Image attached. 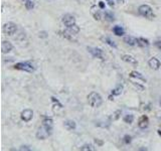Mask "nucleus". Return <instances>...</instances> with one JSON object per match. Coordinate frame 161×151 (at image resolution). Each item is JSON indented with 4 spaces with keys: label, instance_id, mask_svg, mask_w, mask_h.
<instances>
[{
    "label": "nucleus",
    "instance_id": "f257e3e1",
    "mask_svg": "<svg viewBox=\"0 0 161 151\" xmlns=\"http://www.w3.org/2000/svg\"><path fill=\"white\" fill-rule=\"evenodd\" d=\"M88 101L89 104L91 105V107L93 108H98L102 105L103 103V99H102L101 95L99 93H96V92H92L88 96Z\"/></svg>",
    "mask_w": 161,
    "mask_h": 151
},
{
    "label": "nucleus",
    "instance_id": "f03ea898",
    "mask_svg": "<svg viewBox=\"0 0 161 151\" xmlns=\"http://www.w3.org/2000/svg\"><path fill=\"white\" fill-rule=\"evenodd\" d=\"M14 69L18 71H23V72L27 73H33L35 71V67L31 62H23V63H18L14 66Z\"/></svg>",
    "mask_w": 161,
    "mask_h": 151
},
{
    "label": "nucleus",
    "instance_id": "7ed1b4c3",
    "mask_svg": "<svg viewBox=\"0 0 161 151\" xmlns=\"http://www.w3.org/2000/svg\"><path fill=\"white\" fill-rule=\"evenodd\" d=\"M138 11H139L140 15H142L143 17L148 18V19H152V18L154 17V14H153V11H152V8L150 7L149 5H146V4L141 5L139 7V9H138Z\"/></svg>",
    "mask_w": 161,
    "mask_h": 151
},
{
    "label": "nucleus",
    "instance_id": "20e7f679",
    "mask_svg": "<svg viewBox=\"0 0 161 151\" xmlns=\"http://www.w3.org/2000/svg\"><path fill=\"white\" fill-rule=\"evenodd\" d=\"M17 30V25L13 22H7L3 25V32L7 35H13Z\"/></svg>",
    "mask_w": 161,
    "mask_h": 151
},
{
    "label": "nucleus",
    "instance_id": "39448f33",
    "mask_svg": "<svg viewBox=\"0 0 161 151\" xmlns=\"http://www.w3.org/2000/svg\"><path fill=\"white\" fill-rule=\"evenodd\" d=\"M89 52L94 56V58H100V60H104V52L99 48H88Z\"/></svg>",
    "mask_w": 161,
    "mask_h": 151
},
{
    "label": "nucleus",
    "instance_id": "423d86ee",
    "mask_svg": "<svg viewBox=\"0 0 161 151\" xmlns=\"http://www.w3.org/2000/svg\"><path fill=\"white\" fill-rule=\"evenodd\" d=\"M50 134H52V132H50V130L46 129L44 126H41V127L38 128L37 133H36V137H37L38 139H46V138L48 137Z\"/></svg>",
    "mask_w": 161,
    "mask_h": 151
},
{
    "label": "nucleus",
    "instance_id": "0eeeda50",
    "mask_svg": "<svg viewBox=\"0 0 161 151\" xmlns=\"http://www.w3.org/2000/svg\"><path fill=\"white\" fill-rule=\"evenodd\" d=\"M62 22H64V24L67 27H71V26L76 24V18L73 15H71V14H66L62 17Z\"/></svg>",
    "mask_w": 161,
    "mask_h": 151
},
{
    "label": "nucleus",
    "instance_id": "6e6552de",
    "mask_svg": "<svg viewBox=\"0 0 161 151\" xmlns=\"http://www.w3.org/2000/svg\"><path fill=\"white\" fill-rule=\"evenodd\" d=\"M20 117H21V120L24 122H29L30 120L32 119V117H33V111L30 109H25L23 110V111L21 112V115H20Z\"/></svg>",
    "mask_w": 161,
    "mask_h": 151
},
{
    "label": "nucleus",
    "instance_id": "1a4fd4ad",
    "mask_svg": "<svg viewBox=\"0 0 161 151\" xmlns=\"http://www.w3.org/2000/svg\"><path fill=\"white\" fill-rule=\"evenodd\" d=\"M148 125H149V119H148V117L146 115L141 116L139 119V122H138L139 128H141V129H146V128L148 127Z\"/></svg>",
    "mask_w": 161,
    "mask_h": 151
},
{
    "label": "nucleus",
    "instance_id": "9d476101",
    "mask_svg": "<svg viewBox=\"0 0 161 151\" xmlns=\"http://www.w3.org/2000/svg\"><path fill=\"white\" fill-rule=\"evenodd\" d=\"M13 48V46L10 44L9 41H6V40H3L1 44V50L3 54H8L10 52Z\"/></svg>",
    "mask_w": 161,
    "mask_h": 151
},
{
    "label": "nucleus",
    "instance_id": "9b49d317",
    "mask_svg": "<svg viewBox=\"0 0 161 151\" xmlns=\"http://www.w3.org/2000/svg\"><path fill=\"white\" fill-rule=\"evenodd\" d=\"M148 65H149L150 68L153 69V70H158V69L160 68V62L156 58H150L149 62H148Z\"/></svg>",
    "mask_w": 161,
    "mask_h": 151
},
{
    "label": "nucleus",
    "instance_id": "f8f14e48",
    "mask_svg": "<svg viewBox=\"0 0 161 151\" xmlns=\"http://www.w3.org/2000/svg\"><path fill=\"white\" fill-rule=\"evenodd\" d=\"M42 126L46 128L48 130H50V132H52V126H54V121L50 118H44L42 121Z\"/></svg>",
    "mask_w": 161,
    "mask_h": 151
},
{
    "label": "nucleus",
    "instance_id": "ddd939ff",
    "mask_svg": "<svg viewBox=\"0 0 161 151\" xmlns=\"http://www.w3.org/2000/svg\"><path fill=\"white\" fill-rule=\"evenodd\" d=\"M122 60H123L124 62L129 63V64H132V65H137L138 64V62L136 61V58H134V56H130V54H124V56H122Z\"/></svg>",
    "mask_w": 161,
    "mask_h": 151
},
{
    "label": "nucleus",
    "instance_id": "4468645a",
    "mask_svg": "<svg viewBox=\"0 0 161 151\" xmlns=\"http://www.w3.org/2000/svg\"><path fill=\"white\" fill-rule=\"evenodd\" d=\"M123 40H124V42H125V44H129V46H131L137 44V38L133 37V36H125Z\"/></svg>",
    "mask_w": 161,
    "mask_h": 151
},
{
    "label": "nucleus",
    "instance_id": "2eb2a0df",
    "mask_svg": "<svg viewBox=\"0 0 161 151\" xmlns=\"http://www.w3.org/2000/svg\"><path fill=\"white\" fill-rule=\"evenodd\" d=\"M91 14L93 15V17L95 18L96 20H101V13H100V11L97 9V7L96 6H92L91 8Z\"/></svg>",
    "mask_w": 161,
    "mask_h": 151
},
{
    "label": "nucleus",
    "instance_id": "dca6fc26",
    "mask_svg": "<svg viewBox=\"0 0 161 151\" xmlns=\"http://www.w3.org/2000/svg\"><path fill=\"white\" fill-rule=\"evenodd\" d=\"M137 46L141 48H147L149 46V40L144 37H138L137 38Z\"/></svg>",
    "mask_w": 161,
    "mask_h": 151
},
{
    "label": "nucleus",
    "instance_id": "f3484780",
    "mask_svg": "<svg viewBox=\"0 0 161 151\" xmlns=\"http://www.w3.org/2000/svg\"><path fill=\"white\" fill-rule=\"evenodd\" d=\"M113 32H114V34H115V35L122 36V35H124V33H125V30L123 29V27H122V26L116 25V26H114V27H113Z\"/></svg>",
    "mask_w": 161,
    "mask_h": 151
},
{
    "label": "nucleus",
    "instance_id": "a211bd4d",
    "mask_svg": "<svg viewBox=\"0 0 161 151\" xmlns=\"http://www.w3.org/2000/svg\"><path fill=\"white\" fill-rule=\"evenodd\" d=\"M65 127L68 130H75L77 127L76 122L73 121V120H67V121L65 122Z\"/></svg>",
    "mask_w": 161,
    "mask_h": 151
},
{
    "label": "nucleus",
    "instance_id": "6ab92c4d",
    "mask_svg": "<svg viewBox=\"0 0 161 151\" xmlns=\"http://www.w3.org/2000/svg\"><path fill=\"white\" fill-rule=\"evenodd\" d=\"M129 76L131 78H135V79H138V80H141V81H143V82H146L145 78H144L143 76L140 74L139 72H136V71H132V72L129 74Z\"/></svg>",
    "mask_w": 161,
    "mask_h": 151
},
{
    "label": "nucleus",
    "instance_id": "aec40b11",
    "mask_svg": "<svg viewBox=\"0 0 161 151\" xmlns=\"http://www.w3.org/2000/svg\"><path fill=\"white\" fill-rule=\"evenodd\" d=\"M101 39L103 40L104 42H106L107 44H109L110 46H112V48H117V44H116V42L114 41L113 39H111L110 37H102Z\"/></svg>",
    "mask_w": 161,
    "mask_h": 151
},
{
    "label": "nucleus",
    "instance_id": "412c9836",
    "mask_svg": "<svg viewBox=\"0 0 161 151\" xmlns=\"http://www.w3.org/2000/svg\"><path fill=\"white\" fill-rule=\"evenodd\" d=\"M122 92H123V86H118V87H116L115 89L112 91V95L113 96H120L122 94Z\"/></svg>",
    "mask_w": 161,
    "mask_h": 151
},
{
    "label": "nucleus",
    "instance_id": "4be33fe9",
    "mask_svg": "<svg viewBox=\"0 0 161 151\" xmlns=\"http://www.w3.org/2000/svg\"><path fill=\"white\" fill-rule=\"evenodd\" d=\"M104 16H105V19L109 22H112L115 20V17H114L113 13H111V12H109V11H106L105 14H104Z\"/></svg>",
    "mask_w": 161,
    "mask_h": 151
},
{
    "label": "nucleus",
    "instance_id": "5701e85b",
    "mask_svg": "<svg viewBox=\"0 0 161 151\" xmlns=\"http://www.w3.org/2000/svg\"><path fill=\"white\" fill-rule=\"evenodd\" d=\"M124 122L127 124H132L134 121V116L132 115V114H128V115H126L125 117L123 118Z\"/></svg>",
    "mask_w": 161,
    "mask_h": 151
},
{
    "label": "nucleus",
    "instance_id": "b1692460",
    "mask_svg": "<svg viewBox=\"0 0 161 151\" xmlns=\"http://www.w3.org/2000/svg\"><path fill=\"white\" fill-rule=\"evenodd\" d=\"M80 150H90V151H94L96 150V148H94L93 145H91V144H85L84 146H82L80 148Z\"/></svg>",
    "mask_w": 161,
    "mask_h": 151
},
{
    "label": "nucleus",
    "instance_id": "393cba45",
    "mask_svg": "<svg viewBox=\"0 0 161 151\" xmlns=\"http://www.w3.org/2000/svg\"><path fill=\"white\" fill-rule=\"evenodd\" d=\"M33 7H34V3L31 1V0H27V1H25V8L27 10L32 9Z\"/></svg>",
    "mask_w": 161,
    "mask_h": 151
},
{
    "label": "nucleus",
    "instance_id": "a878e982",
    "mask_svg": "<svg viewBox=\"0 0 161 151\" xmlns=\"http://www.w3.org/2000/svg\"><path fill=\"white\" fill-rule=\"evenodd\" d=\"M132 141V137L130 135H125L124 136V142H125L126 144H130Z\"/></svg>",
    "mask_w": 161,
    "mask_h": 151
},
{
    "label": "nucleus",
    "instance_id": "bb28decb",
    "mask_svg": "<svg viewBox=\"0 0 161 151\" xmlns=\"http://www.w3.org/2000/svg\"><path fill=\"white\" fill-rule=\"evenodd\" d=\"M121 113H122L121 110H117V111H116L115 113L113 114V115H114L113 119L114 120H118V119H119V117H120V115H121Z\"/></svg>",
    "mask_w": 161,
    "mask_h": 151
},
{
    "label": "nucleus",
    "instance_id": "cd10ccee",
    "mask_svg": "<svg viewBox=\"0 0 161 151\" xmlns=\"http://www.w3.org/2000/svg\"><path fill=\"white\" fill-rule=\"evenodd\" d=\"M154 46H155L159 50H161V40H156V41L154 42Z\"/></svg>",
    "mask_w": 161,
    "mask_h": 151
},
{
    "label": "nucleus",
    "instance_id": "c85d7f7f",
    "mask_svg": "<svg viewBox=\"0 0 161 151\" xmlns=\"http://www.w3.org/2000/svg\"><path fill=\"white\" fill-rule=\"evenodd\" d=\"M39 37H42V38L48 37V33H46V31H41V32H39Z\"/></svg>",
    "mask_w": 161,
    "mask_h": 151
},
{
    "label": "nucleus",
    "instance_id": "c756f323",
    "mask_svg": "<svg viewBox=\"0 0 161 151\" xmlns=\"http://www.w3.org/2000/svg\"><path fill=\"white\" fill-rule=\"evenodd\" d=\"M99 7L101 8V9H105V3H104L103 1H100L99 2Z\"/></svg>",
    "mask_w": 161,
    "mask_h": 151
},
{
    "label": "nucleus",
    "instance_id": "7c9ffc66",
    "mask_svg": "<svg viewBox=\"0 0 161 151\" xmlns=\"http://www.w3.org/2000/svg\"><path fill=\"white\" fill-rule=\"evenodd\" d=\"M107 1H108V4H109L110 6H114V4H115L113 0H107Z\"/></svg>",
    "mask_w": 161,
    "mask_h": 151
},
{
    "label": "nucleus",
    "instance_id": "2f4dec72",
    "mask_svg": "<svg viewBox=\"0 0 161 151\" xmlns=\"http://www.w3.org/2000/svg\"><path fill=\"white\" fill-rule=\"evenodd\" d=\"M20 150H30V148H27V146H21Z\"/></svg>",
    "mask_w": 161,
    "mask_h": 151
},
{
    "label": "nucleus",
    "instance_id": "473e14b6",
    "mask_svg": "<svg viewBox=\"0 0 161 151\" xmlns=\"http://www.w3.org/2000/svg\"><path fill=\"white\" fill-rule=\"evenodd\" d=\"M95 142H96L97 144H99V145H103V142L100 141V140H98V139H95Z\"/></svg>",
    "mask_w": 161,
    "mask_h": 151
},
{
    "label": "nucleus",
    "instance_id": "72a5a7b5",
    "mask_svg": "<svg viewBox=\"0 0 161 151\" xmlns=\"http://www.w3.org/2000/svg\"><path fill=\"white\" fill-rule=\"evenodd\" d=\"M117 1H118V2H120V3H123L124 0H117Z\"/></svg>",
    "mask_w": 161,
    "mask_h": 151
},
{
    "label": "nucleus",
    "instance_id": "f704fd0d",
    "mask_svg": "<svg viewBox=\"0 0 161 151\" xmlns=\"http://www.w3.org/2000/svg\"><path fill=\"white\" fill-rule=\"evenodd\" d=\"M158 134H159V135L161 136V131H160V130H159V131H158Z\"/></svg>",
    "mask_w": 161,
    "mask_h": 151
},
{
    "label": "nucleus",
    "instance_id": "c9c22d12",
    "mask_svg": "<svg viewBox=\"0 0 161 151\" xmlns=\"http://www.w3.org/2000/svg\"><path fill=\"white\" fill-rule=\"evenodd\" d=\"M23 1H27V0H23Z\"/></svg>",
    "mask_w": 161,
    "mask_h": 151
},
{
    "label": "nucleus",
    "instance_id": "e433bc0d",
    "mask_svg": "<svg viewBox=\"0 0 161 151\" xmlns=\"http://www.w3.org/2000/svg\"><path fill=\"white\" fill-rule=\"evenodd\" d=\"M160 106H161V101H160Z\"/></svg>",
    "mask_w": 161,
    "mask_h": 151
}]
</instances>
